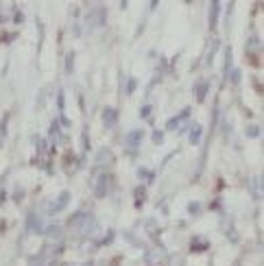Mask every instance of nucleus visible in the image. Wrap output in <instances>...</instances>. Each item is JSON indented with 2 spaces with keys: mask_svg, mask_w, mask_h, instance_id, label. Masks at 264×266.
Here are the masks:
<instances>
[{
  "mask_svg": "<svg viewBox=\"0 0 264 266\" xmlns=\"http://www.w3.org/2000/svg\"><path fill=\"white\" fill-rule=\"evenodd\" d=\"M68 229L76 232L79 236H88V234H92L94 229H96V220H94V216L90 214L88 210H79L76 214H72V216H70Z\"/></svg>",
  "mask_w": 264,
  "mask_h": 266,
  "instance_id": "nucleus-1",
  "label": "nucleus"
},
{
  "mask_svg": "<svg viewBox=\"0 0 264 266\" xmlns=\"http://www.w3.org/2000/svg\"><path fill=\"white\" fill-rule=\"evenodd\" d=\"M168 264V253L162 246H153L146 251V266H166Z\"/></svg>",
  "mask_w": 264,
  "mask_h": 266,
  "instance_id": "nucleus-2",
  "label": "nucleus"
},
{
  "mask_svg": "<svg viewBox=\"0 0 264 266\" xmlns=\"http://www.w3.org/2000/svg\"><path fill=\"white\" fill-rule=\"evenodd\" d=\"M110 174L107 172H98V177H96L94 181V194L98 196V198H103L107 192H110Z\"/></svg>",
  "mask_w": 264,
  "mask_h": 266,
  "instance_id": "nucleus-3",
  "label": "nucleus"
},
{
  "mask_svg": "<svg viewBox=\"0 0 264 266\" xmlns=\"http://www.w3.org/2000/svg\"><path fill=\"white\" fill-rule=\"evenodd\" d=\"M68 203H70V192H62V194H59L55 201L48 203V210L46 212H48V214H57V212H62Z\"/></svg>",
  "mask_w": 264,
  "mask_h": 266,
  "instance_id": "nucleus-4",
  "label": "nucleus"
},
{
  "mask_svg": "<svg viewBox=\"0 0 264 266\" xmlns=\"http://www.w3.org/2000/svg\"><path fill=\"white\" fill-rule=\"evenodd\" d=\"M94 166H96V168L112 166V155H110V150H107V148H100L98 155H96V160H94Z\"/></svg>",
  "mask_w": 264,
  "mask_h": 266,
  "instance_id": "nucleus-5",
  "label": "nucleus"
},
{
  "mask_svg": "<svg viewBox=\"0 0 264 266\" xmlns=\"http://www.w3.org/2000/svg\"><path fill=\"white\" fill-rule=\"evenodd\" d=\"M107 14H105V9L103 7H96V14L92 11V14H90V18H88V22H90V26H100V24H103L107 18H105Z\"/></svg>",
  "mask_w": 264,
  "mask_h": 266,
  "instance_id": "nucleus-6",
  "label": "nucleus"
},
{
  "mask_svg": "<svg viewBox=\"0 0 264 266\" xmlns=\"http://www.w3.org/2000/svg\"><path fill=\"white\" fill-rule=\"evenodd\" d=\"M103 122L105 126H114L118 122V110H114V107H107V110L103 112Z\"/></svg>",
  "mask_w": 264,
  "mask_h": 266,
  "instance_id": "nucleus-7",
  "label": "nucleus"
},
{
  "mask_svg": "<svg viewBox=\"0 0 264 266\" xmlns=\"http://www.w3.org/2000/svg\"><path fill=\"white\" fill-rule=\"evenodd\" d=\"M140 142H142V131L136 129V131H131L129 136H127V146H129V148H136Z\"/></svg>",
  "mask_w": 264,
  "mask_h": 266,
  "instance_id": "nucleus-8",
  "label": "nucleus"
},
{
  "mask_svg": "<svg viewBox=\"0 0 264 266\" xmlns=\"http://www.w3.org/2000/svg\"><path fill=\"white\" fill-rule=\"evenodd\" d=\"M28 232H33V234H42V232H44V227H42V222L38 220V216H35V214L28 216Z\"/></svg>",
  "mask_w": 264,
  "mask_h": 266,
  "instance_id": "nucleus-9",
  "label": "nucleus"
},
{
  "mask_svg": "<svg viewBox=\"0 0 264 266\" xmlns=\"http://www.w3.org/2000/svg\"><path fill=\"white\" fill-rule=\"evenodd\" d=\"M208 83L206 81H201L199 86H196V90H194V96H196V102H203L206 100V94H208Z\"/></svg>",
  "mask_w": 264,
  "mask_h": 266,
  "instance_id": "nucleus-10",
  "label": "nucleus"
},
{
  "mask_svg": "<svg viewBox=\"0 0 264 266\" xmlns=\"http://www.w3.org/2000/svg\"><path fill=\"white\" fill-rule=\"evenodd\" d=\"M208 246H210V244H208L206 238H192V246H190L192 251H206Z\"/></svg>",
  "mask_w": 264,
  "mask_h": 266,
  "instance_id": "nucleus-11",
  "label": "nucleus"
},
{
  "mask_svg": "<svg viewBox=\"0 0 264 266\" xmlns=\"http://www.w3.org/2000/svg\"><path fill=\"white\" fill-rule=\"evenodd\" d=\"M144 198H146V188H142V186H140V188H136V205H138V208L144 203Z\"/></svg>",
  "mask_w": 264,
  "mask_h": 266,
  "instance_id": "nucleus-12",
  "label": "nucleus"
},
{
  "mask_svg": "<svg viewBox=\"0 0 264 266\" xmlns=\"http://www.w3.org/2000/svg\"><path fill=\"white\" fill-rule=\"evenodd\" d=\"M210 9H212V16H210V26L214 28L216 20H218V2H212V4H210Z\"/></svg>",
  "mask_w": 264,
  "mask_h": 266,
  "instance_id": "nucleus-13",
  "label": "nucleus"
},
{
  "mask_svg": "<svg viewBox=\"0 0 264 266\" xmlns=\"http://www.w3.org/2000/svg\"><path fill=\"white\" fill-rule=\"evenodd\" d=\"M201 136H203L201 126H194V129H192V133H190V142L192 144H199L201 142Z\"/></svg>",
  "mask_w": 264,
  "mask_h": 266,
  "instance_id": "nucleus-14",
  "label": "nucleus"
},
{
  "mask_svg": "<svg viewBox=\"0 0 264 266\" xmlns=\"http://www.w3.org/2000/svg\"><path fill=\"white\" fill-rule=\"evenodd\" d=\"M188 212H190V214H199V212H201V203H196V201L188 203Z\"/></svg>",
  "mask_w": 264,
  "mask_h": 266,
  "instance_id": "nucleus-15",
  "label": "nucleus"
},
{
  "mask_svg": "<svg viewBox=\"0 0 264 266\" xmlns=\"http://www.w3.org/2000/svg\"><path fill=\"white\" fill-rule=\"evenodd\" d=\"M138 174H140V179H151L153 177L151 170H146V168H140V170H138Z\"/></svg>",
  "mask_w": 264,
  "mask_h": 266,
  "instance_id": "nucleus-16",
  "label": "nucleus"
},
{
  "mask_svg": "<svg viewBox=\"0 0 264 266\" xmlns=\"http://www.w3.org/2000/svg\"><path fill=\"white\" fill-rule=\"evenodd\" d=\"M162 140H164V133H162V131H155V133H153V142H155V144H162Z\"/></svg>",
  "mask_w": 264,
  "mask_h": 266,
  "instance_id": "nucleus-17",
  "label": "nucleus"
},
{
  "mask_svg": "<svg viewBox=\"0 0 264 266\" xmlns=\"http://www.w3.org/2000/svg\"><path fill=\"white\" fill-rule=\"evenodd\" d=\"M136 92V78H129L127 83V94H134Z\"/></svg>",
  "mask_w": 264,
  "mask_h": 266,
  "instance_id": "nucleus-18",
  "label": "nucleus"
},
{
  "mask_svg": "<svg viewBox=\"0 0 264 266\" xmlns=\"http://www.w3.org/2000/svg\"><path fill=\"white\" fill-rule=\"evenodd\" d=\"M7 136V126H4V122L0 120V144H2V138Z\"/></svg>",
  "mask_w": 264,
  "mask_h": 266,
  "instance_id": "nucleus-19",
  "label": "nucleus"
},
{
  "mask_svg": "<svg viewBox=\"0 0 264 266\" xmlns=\"http://www.w3.org/2000/svg\"><path fill=\"white\" fill-rule=\"evenodd\" d=\"M177 124H179V120H177V118H172V120H170V122H168V126H166V129H175V126H177Z\"/></svg>",
  "mask_w": 264,
  "mask_h": 266,
  "instance_id": "nucleus-20",
  "label": "nucleus"
},
{
  "mask_svg": "<svg viewBox=\"0 0 264 266\" xmlns=\"http://www.w3.org/2000/svg\"><path fill=\"white\" fill-rule=\"evenodd\" d=\"M247 133H249V136H258V126H249Z\"/></svg>",
  "mask_w": 264,
  "mask_h": 266,
  "instance_id": "nucleus-21",
  "label": "nucleus"
},
{
  "mask_svg": "<svg viewBox=\"0 0 264 266\" xmlns=\"http://www.w3.org/2000/svg\"><path fill=\"white\" fill-rule=\"evenodd\" d=\"M148 114H151V107H144V110H142V116H144V118H146V116H148Z\"/></svg>",
  "mask_w": 264,
  "mask_h": 266,
  "instance_id": "nucleus-22",
  "label": "nucleus"
}]
</instances>
